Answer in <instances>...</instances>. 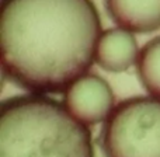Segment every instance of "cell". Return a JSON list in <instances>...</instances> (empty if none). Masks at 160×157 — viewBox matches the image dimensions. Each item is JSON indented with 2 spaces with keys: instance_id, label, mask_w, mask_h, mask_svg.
<instances>
[{
  "instance_id": "cell-2",
  "label": "cell",
  "mask_w": 160,
  "mask_h": 157,
  "mask_svg": "<svg viewBox=\"0 0 160 157\" xmlns=\"http://www.w3.org/2000/svg\"><path fill=\"white\" fill-rule=\"evenodd\" d=\"M0 157H94L93 138L63 102L14 96L0 105Z\"/></svg>"
},
{
  "instance_id": "cell-6",
  "label": "cell",
  "mask_w": 160,
  "mask_h": 157,
  "mask_svg": "<svg viewBox=\"0 0 160 157\" xmlns=\"http://www.w3.org/2000/svg\"><path fill=\"white\" fill-rule=\"evenodd\" d=\"M110 18L133 34H149L160 28V0H104Z\"/></svg>"
},
{
  "instance_id": "cell-3",
  "label": "cell",
  "mask_w": 160,
  "mask_h": 157,
  "mask_svg": "<svg viewBox=\"0 0 160 157\" xmlns=\"http://www.w3.org/2000/svg\"><path fill=\"white\" fill-rule=\"evenodd\" d=\"M100 145L104 157H160V100L132 97L115 105Z\"/></svg>"
},
{
  "instance_id": "cell-5",
  "label": "cell",
  "mask_w": 160,
  "mask_h": 157,
  "mask_svg": "<svg viewBox=\"0 0 160 157\" xmlns=\"http://www.w3.org/2000/svg\"><path fill=\"white\" fill-rule=\"evenodd\" d=\"M139 48L133 32L110 28L101 32L96 48V63L105 72L121 73L136 65Z\"/></svg>"
},
{
  "instance_id": "cell-4",
  "label": "cell",
  "mask_w": 160,
  "mask_h": 157,
  "mask_svg": "<svg viewBox=\"0 0 160 157\" xmlns=\"http://www.w3.org/2000/svg\"><path fill=\"white\" fill-rule=\"evenodd\" d=\"M114 93L102 77L86 73L63 93V105L70 115L86 126L105 122L115 108Z\"/></svg>"
},
{
  "instance_id": "cell-7",
  "label": "cell",
  "mask_w": 160,
  "mask_h": 157,
  "mask_svg": "<svg viewBox=\"0 0 160 157\" xmlns=\"http://www.w3.org/2000/svg\"><path fill=\"white\" fill-rule=\"evenodd\" d=\"M136 72L148 94L160 100V37L150 39L139 51Z\"/></svg>"
},
{
  "instance_id": "cell-1",
  "label": "cell",
  "mask_w": 160,
  "mask_h": 157,
  "mask_svg": "<svg viewBox=\"0 0 160 157\" xmlns=\"http://www.w3.org/2000/svg\"><path fill=\"white\" fill-rule=\"evenodd\" d=\"M101 32L93 0H2L3 73L32 94L65 93L96 62Z\"/></svg>"
}]
</instances>
